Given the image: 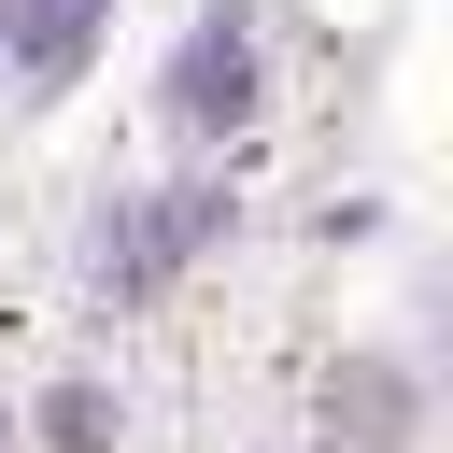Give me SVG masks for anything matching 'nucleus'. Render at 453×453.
Masks as SVG:
<instances>
[{
	"mask_svg": "<svg viewBox=\"0 0 453 453\" xmlns=\"http://www.w3.org/2000/svg\"><path fill=\"white\" fill-rule=\"evenodd\" d=\"M85 28H99V0H0V57H14V85H71Z\"/></svg>",
	"mask_w": 453,
	"mask_h": 453,
	"instance_id": "obj_2",
	"label": "nucleus"
},
{
	"mask_svg": "<svg viewBox=\"0 0 453 453\" xmlns=\"http://www.w3.org/2000/svg\"><path fill=\"white\" fill-rule=\"evenodd\" d=\"M0 453H14V425H0Z\"/></svg>",
	"mask_w": 453,
	"mask_h": 453,
	"instance_id": "obj_3",
	"label": "nucleus"
},
{
	"mask_svg": "<svg viewBox=\"0 0 453 453\" xmlns=\"http://www.w3.org/2000/svg\"><path fill=\"white\" fill-rule=\"evenodd\" d=\"M241 99H255V28H241V0L226 14H198L184 28V57H170V127H241Z\"/></svg>",
	"mask_w": 453,
	"mask_h": 453,
	"instance_id": "obj_1",
	"label": "nucleus"
}]
</instances>
